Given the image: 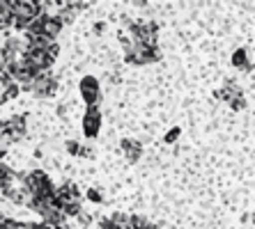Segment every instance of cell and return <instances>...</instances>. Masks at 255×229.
I'll return each instance as SVG.
<instances>
[{
  "mask_svg": "<svg viewBox=\"0 0 255 229\" xmlns=\"http://www.w3.org/2000/svg\"><path fill=\"white\" fill-rule=\"evenodd\" d=\"M122 153H125V158L129 160V163H136V160L142 156L140 142L133 140V138H125V140H122Z\"/></svg>",
  "mask_w": 255,
  "mask_h": 229,
  "instance_id": "obj_10",
  "label": "cell"
},
{
  "mask_svg": "<svg viewBox=\"0 0 255 229\" xmlns=\"http://www.w3.org/2000/svg\"><path fill=\"white\" fill-rule=\"evenodd\" d=\"M30 92L35 96H42V99H48L58 92V78L51 74V71H44V74H37V78L32 80V87Z\"/></svg>",
  "mask_w": 255,
  "mask_h": 229,
  "instance_id": "obj_6",
  "label": "cell"
},
{
  "mask_svg": "<svg viewBox=\"0 0 255 229\" xmlns=\"http://www.w3.org/2000/svg\"><path fill=\"white\" fill-rule=\"evenodd\" d=\"M177 135H179V129H172L170 133H166V142H175L177 140Z\"/></svg>",
  "mask_w": 255,
  "mask_h": 229,
  "instance_id": "obj_16",
  "label": "cell"
},
{
  "mask_svg": "<svg viewBox=\"0 0 255 229\" xmlns=\"http://www.w3.org/2000/svg\"><path fill=\"white\" fill-rule=\"evenodd\" d=\"M228 106H230L232 110H244V108H246V99H244V92H242V94L235 96V99H232L230 103H228Z\"/></svg>",
  "mask_w": 255,
  "mask_h": 229,
  "instance_id": "obj_14",
  "label": "cell"
},
{
  "mask_svg": "<svg viewBox=\"0 0 255 229\" xmlns=\"http://www.w3.org/2000/svg\"><path fill=\"white\" fill-rule=\"evenodd\" d=\"M237 94H242V89H239V85L235 80H226V85H223V89H219V99L226 101V103H230L232 99Z\"/></svg>",
  "mask_w": 255,
  "mask_h": 229,
  "instance_id": "obj_12",
  "label": "cell"
},
{
  "mask_svg": "<svg viewBox=\"0 0 255 229\" xmlns=\"http://www.w3.org/2000/svg\"><path fill=\"white\" fill-rule=\"evenodd\" d=\"M60 30H62V21H60L55 14H42V16H37L30 28L25 30V35H35V37H44V39H58Z\"/></svg>",
  "mask_w": 255,
  "mask_h": 229,
  "instance_id": "obj_3",
  "label": "cell"
},
{
  "mask_svg": "<svg viewBox=\"0 0 255 229\" xmlns=\"http://www.w3.org/2000/svg\"><path fill=\"white\" fill-rule=\"evenodd\" d=\"M67 152L71 153V156H83V158H92L95 153H92V149L90 147H83L81 142L76 140H67Z\"/></svg>",
  "mask_w": 255,
  "mask_h": 229,
  "instance_id": "obj_13",
  "label": "cell"
},
{
  "mask_svg": "<svg viewBox=\"0 0 255 229\" xmlns=\"http://www.w3.org/2000/svg\"><path fill=\"white\" fill-rule=\"evenodd\" d=\"M120 39H122V46H125V58L131 65H149V62H156L161 58L159 46H145L140 41L131 39L127 32H120Z\"/></svg>",
  "mask_w": 255,
  "mask_h": 229,
  "instance_id": "obj_2",
  "label": "cell"
},
{
  "mask_svg": "<svg viewBox=\"0 0 255 229\" xmlns=\"http://www.w3.org/2000/svg\"><path fill=\"white\" fill-rule=\"evenodd\" d=\"M78 92H81V96H83L85 106H99L101 87H99V82H97V78L85 76L83 80H81V85H78Z\"/></svg>",
  "mask_w": 255,
  "mask_h": 229,
  "instance_id": "obj_7",
  "label": "cell"
},
{
  "mask_svg": "<svg viewBox=\"0 0 255 229\" xmlns=\"http://www.w3.org/2000/svg\"><path fill=\"white\" fill-rule=\"evenodd\" d=\"M131 39L140 41L145 46H156L159 44V25L152 23V21H133L127 28Z\"/></svg>",
  "mask_w": 255,
  "mask_h": 229,
  "instance_id": "obj_4",
  "label": "cell"
},
{
  "mask_svg": "<svg viewBox=\"0 0 255 229\" xmlns=\"http://www.w3.org/2000/svg\"><path fill=\"white\" fill-rule=\"evenodd\" d=\"M25 135V117L23 115H12L0 122V142L2 145H12L21 140Z\"/></svg>",
  "mask_w": 255,
  "mask_h": 229,
  "instance_id": "obj_5",
  "label": "cell"
},
{
  "mask_svg": "<svg viewBox=\"0 0 255 229\" xmlns=\"http://www.w3.org/2000/svg\"><path fill=\"white\" fill-rule=\"evenodd\" d=\"M46 14V2L39 0H14L12 2V25L18 32H25L37 16Z\"/></svg>",
  "mask_w": 255,
  "mask_h": 229,
  "instance_id": "obj_1",
  "label": "cell"
},
{
  "mask_svg": "<svg viewBox=\"0 0 255 229\" xmlns=\"http://www.w3.org/2000/svg\"><path fill=\"white\" fill-rule=\"evenodd\" d=\"M232 67H235V69H242V71L253 69V65H251V60H249V53H246V48H237V51L232 53Z\"/></svg>",
  "mask_w": 255,
  "mask_h": 229,
  "instance_id": "obj_11",
  "label": "cell"
},
{
  "mask_svg": "<svg viewBox=\"0 0 255 229\" xmlns=\"http://www.w3.org/2000/svg\"><path fill=\"white\" fill-rule=\"evenodd\" d=\"M253 225H255V213H253Z\"/></svg>",
  "mask_w": 255,
  "mask_h": 229,
  "instance_id": "obj_17",
  "label": "cell"
},
{
  "mask_svg": "<svg viewBox=\"0 0 255 229\" xmlns=\"http://www.w3.org/2000/svg\"><path fill=\"white\" fill-rule=\"evenodd\" d=\"M55 200H58L60 209L65 206H71V204H81V190L76 188V183H62L60 188H55Z\"/></svg>",
  "mask_w": 255,
  "mask_h": 229,
  "instance_id": "obj_8",
  "label": "cell"
},
{
  "mask_svg": "<svg viewBox=\"0 0 255 229\" xmlns=\"http://www.w3.org/2000/svg\"><path fill=\"white\" fill-rule=\"evenodd\" d=\"M88 200H92V202H97V204H101V202H104V195H101L99 188H90V190H88Z\"/></svg>",
  "mask_w": 255,
  "mask_h": 229,
  "instance_id": "obj_15",
  "label": "cell"
},
{
  "mask_svg": "<svg viewBox=\"0 0 255 229\" xmlns=\"http://www.w3.org/2000/svg\"><path fill=\"white\" fill-rule=\"evenodd\" d=\"M99 129H101L99 106H88L85 108V115H83V133H85V138H97Z\"/></svg>",
  "mask_w": 255,
  "mask_h": 229,
  "instance_id": "obj_9",
  "label": "cell"
}]
</instances>
